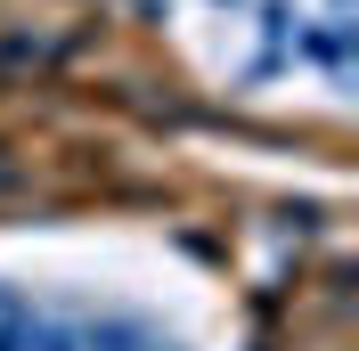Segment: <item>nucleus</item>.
Segmentation results:
<instances>
[{
    "label": "nucleus",
    "instance_id": "obj_1",
    "mask_svg": "<svg viewBox=\"0 0 359 351\" xmlns=\"http://www.w3.org/2000/svg\"><path fill=\"white\" fill-rule=\"evenodd\" d=\"M294 58H311L327 82H351L359 25H351V17H335V8H327V17H302V25H294Z\"/></svg>",
    "mask_w": 359,
    "mask_h": 351
},
{
    "label": "nucleus",
    "instance_id": "obj_2",
    "mask_svg": "<svg viewBox=\"0 0 359 351\" xmlns=\"http://www.w3.org/2000/svg\"><path fill=\"white\" fill-rule=\"evenodd\" d=\"M82 351H180V343L156 327V319H123V310H107V319L82 327Z\"/></svg>",
    "mask_w": 359,
    "mask_h": 351
},
{
    "label": "nucleus",
    "instance_id": "obj_3",
    "mask_svg": "<svg viewBox=\"0 0 359 351\" xmlns=\"http://www.w3.org/2000/svg\"><path fill=\"white\" fill-rule=\"evenodd\" d=\"M17 351H82V327H74V319H41V310H33Z\"/></svg>",
    "mask_w": 359,
    "mask_h": 351
},
{
    "label": "nucleus",
    "instance_id": "obj_4",
    "mask_svg": "<svg viewBox=\"0 0 359 351\" xmlns=\"http://www.w3.org/2000/svg\"><path fill=\"white\" fill-rule=\"evenodd\" d=\"M327 8H335V17H351V0H327Z\"/></svg>",
    "mask_w": 359,
    "mask_h": 351
},
{
    "label": "nucleus",
    "instance_id": "obj_5",
    "mask_svg": "<svg viewBox=\"0 0 359 351\" xmlns=\"http://www.w3.org/2000/svg\"><path fill=\"white\" fill-rule=\"evenodd\" d=\"M212 8H245V0H212Z\"/></svg>",
    "mask_w": 359,
    "mask_h": 351
}]
</instances>
